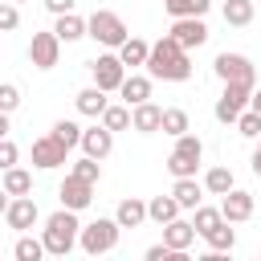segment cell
I'll return each instance as SVG.
<instances>
[{
  "mask_svg": "<svg viewBox=\"0 0 261 261\" xmlns=\"http://www.w3.org/2000/svg\"><path fill=\"white\" fill-rule=\"evenodd\" d=\"M204 241H208V249H216V253H232V245H237V232L228 228V220H220V224H216V228H212Z\"/></svg>",
  "mask_w": 261,
  "mask_h": 261,
  "instance_id": "34",
  "label": "cell"
},
{
  "mask_svg": "<svg viewBox=\"0 0 261 261\" xmlns=\"http://www.w3.org/2000/svg\"><path fill=\"white\" fill-rule=\"evenodd\" d=\"M171 196H175V204L184 212H192L196 204H204V184H196V175H179L171 184Z\"/></svg>",
  "mask_w": 261,
  "mask_h": 261,
  "instance_id": "17",
  "label": "cell"
},
{
  "mask_svg": "<svg viewBox=\"0 0 261 261\" xmlns=\"http://www.w3.org/2000/svg\"><path fill=\"white\" fill-rule=\"evenodd\" d=\"M29 61H33L37 69H53V65L61 61V41H57L53 29H49V33H33V41H29Z\"/></svg>",
  "mask_w": 261,
  "mask_h": 261,
  "instance_id": "10",
  "label": "cell"
},
{
  "mask_svg": "<svg viewBox=\"0 0 261 261\" xmlns=\"http://www.w3.org/2000/svg\"><path fill=\"white\" fill-rule=\"evenodd\" d=\"M159 130L163 135H184V130H192V122H188V110H179V106H167L163 110V118H159Z\"/></svg>",
  "mask_w": 261,
  "mask_h": 261,
  "instance_id": "29",
  "label": "cell"
},
{
  "mask_svg": "<svg viewBox=\"0 0 261 261\" xmlns=\"http://www.w3.org/2000/svg\"><path fill=\"white\" fill-rule=\"evenodd\" d=\"M220 220H224L220 208H208V204H196V208H192V228H196V237H208Z\"/></svg>",
  "mask_w": 261,
  "mask_h": 261,
  "instance_id": "28",
  "label": "cell"
},
{
  "mask_svg": "<svg viewBox=\"0 0 261 261\" xmlns=\"http://www.w3.org/2000/svg\"><path fill=\"white\" fill-rule=\"evenodd\" d=\"M77 232H82L77 212L61 204V208H57V212L45 220V228H41L45 253H49V257H65V253H73V249H77Z\"/></svg>",
  "mask_w": 261,
  "mask_h": 261,
  "instance_id": "2",
  "label": "cell"
},
{
  "mask_svg": "<svg viewBox=\"0 0 261 261\" xmlns=\"http://www.w3.org/2000/svg\"><path fill=\"white\" fill-rule=\"evenodd\" d=\"M90 73H94V86H98V90L114 94V90L122 86V77H126V65L118 61L114 49H106V53H98V57L90 61Z\"/></svg>",
  "mask_w": 261,
  "mask_h": 261,
  "instance_id": "6",
  "label": "cell"
},
{
  "mask_svg": "<svg viewBox=\"0 0 261 261\" xmlns=\"http://www.w3.org/2000/svg\"><path fill=\"white\" fill-rule=\"evenodd\" d=\"M147 73L151 77H159V82H188L192 77V57H188V49L184 45H175V37L167 33V37H159L151 49H147Z\"/></svg>",
  "mask_w": 261,
  "mask_h": 261,
  "instance_id": "1",
  "label": "cell"
},
{
  "mask_svg": "<svg viewBox=\"0 0 261 261\" xmlns=\"http://www.w3.org/2000/svg\"><path fill=\"white\" fill-rule=\"evenodd\" d=\"M86 37H94L102 49H118L130 33H126V24H122L118 12H110V8H94V12L86 16Z\"/></svg>",
  "mask_w": 261,
  "mask_h": 261,
  "instance_id": "4",
  "label": "cell"
},
{
  "mask_svg": "<svg viewBox=\"0 0 261 261\" xmlns=\"http://www.w3.org/2000/svg\"><path fill=\"white\" fill-rule=\"evenodd\" d=\"M249 94H253V86H245V82H224V94H220L216 106H212L216 122H237V114L249 106Z\"/></svg>",
  "mask_w": 261,
  "mask_h": 261,
  "instance_id": "8",
  "label": "cell"
},
{
  "mask_svg": "<svg viewBox=\"0 0 261 261\" xmlns=\"http://www.w3.org/2000/svg\"><path fill=\"white\" fill-rule=\"evenodd\" d=\"M257 147H261V135H257Z\"/></svg>",
  "mask_w": 261,
  "mask_h": 261,
  "instance_id": "46",
  "label": "cell"
},
{
  "mask_svg": "<svg viewBox=\"0 0 261 261\" xmlns=\"http://www.w3.org/2000/svg\"><path fill=\"white\" fill-rule=\"evenodd\" d=\"M73 4H77V0H45V8H49L53 16H61V12H73Z\"/></svg>",
  "mask_w": 261,
  "mask_h": 261,
  "instance_id": "40",
  "label": "cell"
},
{
  "mask_svg": "<svg viewBox=\"0 0 261 261\" xmlns=\"http://www.w3.org/2000/svg\"><path fill=\"white\" fill-rule=\"evenodd\" d=\"M12 4H24V0H12Z\"/></svg>",
  "mask_w": 261,
  "mask_h": 261,
  "instance_id": "45",
  "label": "cell"
},
{
  "mask_svg": "<svg viewBox=\"0 0 261 261\" xmlns=\"http://www.w3.org/2000/svg\"><path fill=\"white\" fill-rule=\"evenodd\" d=\"M249 110H257V114H261V90H253V94H249Z\"/></svg>",
  "mask_w": 261,
  "mask_h": 261,
  "instance_id": "42",
  "label": "cell"
},
{
  "mask_svg": "<svg viewBox=\"0 0 261 261\" xmlns=\"http://www.w3.org/2000/svg\"><path fill=\"white\" fill-rule=\"evenodd\" d=\"M249 167H253V175H261V147L253 151V159H249Z\"/></svg>",
  "mask_w": 261,
  "mask_h": 261,
  "instance_id": "41",
  "label": "cell"
},
{
  "mask_svg": "<svg viewBox=\"0 0 261 261\" xmlns=\"http://www.w3.org/2000/svg\"><path fill=\"white\" fill-rule=\"evenodd\" d=\"M16 106H20V90H16L12 82H0V110H4V114H12Z\"/></svg>",
  "mask_w": 261,
  "mask_h": 261,
  "instance_id": "38",
  "label": "cell"
},
{
  "mask_svg": "<svg viewBox=\"0 0 261 261\" xmlns=\"http://www.w3.org/2000/svg\"><path fill=\"white\" fill-rule=\"evenodd\" d=\"M82 155H90V159H106L110 151H114V130H106L102 122L98 126H90V130H82Z\"/></svg>",
  "mask_w": 261,
  "mask_h": 261,
  "instance_id": "15",
  "label": "cell"
},
{
  "mask_svg": "<svg viewBox=\"0 0 261 261\" xmlns=\"http://www.w3.org/2000/svg\"><path fill=\"white\" fill-rule=\"evenodd\" d=\"M232 126H237V130H241V135H245V139H257V135H261V114H257V110H249V106H245V110H241V114H237V122H232Z\"/></svg>",
  "mask_w": 261,
  "mask_h": 261,
  "instance_id": "36",
  "label": "cell"
},
{
  "mask_svg": "<svg viewBox=\"0 0 261 261\" xmlns=\"http://www.w3.org/2000/svg\"><path fill=\"white\" fill-rule=\"evenodd\" d=\"M98 118H102L106 130H126V126H130V106H126V102H122V106H110V102H106V110H102Z\"/></svg>",
  "mask_w": 261,
  "mask_h": 261,
  "instance_id": "33",
  "label": "cell"
},
{
  "mask_svg": "<svg viewBox=\"0 0 261 261\" xmlns=\"http://www.w3.org/2000/svg\"><path fill=\"white\" fill-rule=\"evenodd\" d=\"M118 94H122V102H126V106L147 102V98H151V73H126V77H122V86H118Z\"/></svg>",
  "mask_w": 261,
  "mask_h": 261,
  "instance_id": "19",
  "label": "cell"
},
{
  "mask_svg": "<svg viewBox=\"0 0 261 261\" xmlns=\"http://www.w3.org/2000/svg\"><path fill=\"white\" fill-rule=\"evenodd\" d=\"M69 175H77V179H86V184H98V179H102V159H90V155H82V159H73Z\"/></svg>",
  "mask_w": 261,
  "mask_h": 261,
  "instance_id": "35",
  "label": "cell"
},
{
  "mask_svg": "<svg viewBox=\"0 0 261 261\" xmlns=\"http://www.w3.org/2000/svg\"><path fill=\"white\" fill-rule=\"evenodd\" d=\"M212 73L220 77V82H245V86H253V77H257V69H253V61L245 57V53H216V61H212Z\"/></svg>",
  "mask_w": 261,
  "mask_h": 261,
  "instance_id": "7",
  "label": "cell"
},
{
  "mask_svg": "<svg viewBox=\"0 0 261 261\" xmlns=\"http://www.w3.org/2000/svg\"><path fill=\"white\" fill-rule=\"evenodd\" d=\"M196 241V228H192V220H184V216H175V220H167L163 224V245L167 249H179V253H188V245Z\"/></svg>",
  "mask_w": 261,
  "mask_h": 261,
  "instance_id": "18",
  "label": "cell"
},
{
  "mask_svg": "<svg viewBox=\"0 0 261 261\" xmlns=\"http://www.w3.org/2000/svg\"><path fill=\"white\" fill-rule=\"evenodd\" d=\"M8 200H12V196H8V192H4V188H0V212H4V208H8Z\"/></svg>",
  "mask_w": 261,
  "mask_h": 261,
  "instance_id": "44",
  "label": "cell"
},
{
  "mask_svg": "<svg viewBox=\"0 0 261 261\" xmlns=\"http://www.w3.org/2000/svg\"><path fill=\"white\" fill-rule=\"evenodd\" d=\"M12 257H16V261H41V257H45V241H41V237L20 232V241H16V249H12Z\"/></svg>",
  "mask_w": 261,
  "mask_h": 261,
  "instance_id": "32",
  "label": "cell"
},
{
  "mask_svg": "<svg viewBox=\"0 0 261 261\" xmlns=\"http://www.w3.org/2000/svg\"><path fill=\"white\" fill-rule=\"evenodd\" d=\"M114 220H118L122 228H139V224L147 220V200H139V196H126V200H118V208H114Z\"/></svg>",
  "mask_w": 261,
  "mask_h": 261,
  "instance_id": "20",
  "label": "cell"
},
{
  "mask_svg": "<svg viewBox=\"0 0 261 261\" xmlns=\"http://www.w3.org/2000/svg\"><path fill=\"white\" fill-rule=\"evenodd\" d=\"M0 188L8 192V196H29L33 192V171H24V167H4V179H0Z\"/></svg>",
  "mask_w": 261,
  "mask_h": 261,
  "instance_id": "24",
  "label": "cell"
},
{
  "mask_svg": "<svg viewBox=\"0 0 261 261\" xmlns=\"http://www.w3.org/2000/svg\"><path fill=\"white\" fill-rule=\"evenodd\" d=\"M77 114H86V118H98L102 110H106V90H98V86H86V90H77Z\"/></svg>",
  "mask_w": 261,
  "mask_h": 261,
  "instance_id": "23",
  "label": "cell"
},
{
  "mask_svg": "<svg viewBox=\"0 0 261 261\" xmlns=\"http://www.w3.org/2000/svg\"><path fill=\"white\" fill-rule=\"evenodd\" d=\"M220 16H224V24H232V29H245V24L253 20V0H224Z\"/></svg>",
  "mask_w": 261,
  "mask_h": 261,
  "instance_id": "27",
  "label": "cell"
},
{
  "mask_svg": "<svg viewBox=\"0 0 261 261\" xmlns=\"http://www.w3.org/2000/svg\"><path fill=\"white\" fill-rule=\"evenodd\" d=\"M4 135H8V114L0 110V139H4Z\"/></svg>",
  "mask_w": 261,
  "mask_h": 261,
  "instance_id": "43",
  "label": "cell"
},
{
  "mask_svg": "<svg viewBox=\"0 0 261 261\" xmlns=\"http://www.w3.org/2000/svg\"><path fill=\"white\" fill-rule=\"evenodd\" d=\"M53 33H57V41H61V45L82 41V37H86V20H82L77 12H61V16H57V24H53Z\"/></svg>",
  "mask_w": 261,
  "mask_h": 261,
  "instance_id": "22",
  "label": "cell"
},
{
  "mask_svg": "<svg viewBox=\"0 0 261 261\" xmlns=\"http://www.w3.org/2000/svg\"><path fill=\"white\" fill-rule=\"evenodd\" d=\"M171 37L184 49H200L208 41V24H204V16H175L171 20Z\"/></svg>",
  "mask_w": 261,
  "mask_h": 261,
  "instance_id": "11",
  "label": "cell"
},
{
  "mask_svg": "<svg viewBox=\"0 0 261 261\" xmlns=\"http://www.w3.org/2000/svg\"><path fill=\"white\" fill-rule=\"evenodd\" d=\"M163 8H167L171 20L175 16H204L212 8V0H163Z\"/></svg>",
  "mask_w": 261,
  "mask_h": 261,
  "instance_id": "31",
  "label": "cell"
},
{
  "mask_svg": "<svg viewBox=\"0 0 261 261\" xmlns=\"http://www.w3.org/2000/svg\"><path fill=\"white\" fill-rule=\"evenodd\" d=\"M16 159H20V151H16V143L4 135V139H0V171H4V167H12Z\"/></svg>",
  "mask_w": 261,
  "mask_h": 261,
  "instance_id": "39",
  "label": "cell"
},
{
  "mask_svg": "<svg viewBox=\"0 0 261 261\" xmlns=\"http://www.w3.org/2000/svg\"><path fill=\"white\" fill-rule=\"evenodd\" d=\"M37 220H41V208H37L33 192H29V196H12V200H8V208H4V224H8V228L29 232Z\"/></svg>",
  "mask_w": 261,
  "mask_h": 261,
  "instance_id": "9",
  "label": "cell"
},
{
  "mask_svg": "<svg viewBox=\"0 0 261 261\" xmlns=\"http://www.w3.org/2000/svg\"><path fill=\"white\" fill-rule=\"evenodd\" d=\"M49 135H53V139H57V143H61V147H65V151H73V147H77V143H82V126H77V122H73V118H57V122H53V130H49Z\"/></svg>",
  "mask_w": 261,
  "mask_h": 261,
  "instance_id": "30",
  "label": "cell"
},
{
  "mask_svg": "<svg viewBox=\"0 0 261 261\" xmlns=\"http://www.w3.org/2000/svg\"><path fill=\"white\" fill-rule=\"evenodd\" d=\"M200 159H204V143L192 135V130H184V135H175V147H171V155H167V171L179 179V175H196L200 171Z\"/></svg>",
  "mask_w": 261,
  "mask_h": 261,
  "instance_id": "5",
  "label": "cell"
},
{
  "mask_svg": "<svg viewBox=\"0 0 261 261\" xmlns=\"http://www.w3.org/2000/svg\"><path fill=\"white\" fill-rule=\"evenodd\" d=\"M65 147L53 139V135H41V139H33V167H41V171H53V167H61L65 163Z\"/></svg>",
  "mask_w": 261,
  "mask_h": 261,
  "instance_id": "13",
  "label": "cell"
},
{
  "mask_svg": "<svg viewBox=\"0 0 261 261\" xmlns=\"http://www.w3.org/2000/svg\"><path fill=\"white\" fill-rule=\"evenodd\" d=\"M220 216H224L228 224L249 220V216H253V192H245V188H228V192L220 196Z\"/></svg>",
  "mask_w": 261,
  "mask_h": 261,
  "instance_id": "12",
  "label": "cell"
},
{
  "mask_svg": "<svg viewBox=\"0 0 261 261\" xmlns=\"http://www.w3.org/2000/svg\"><path fill=\"white\" fill-rule=\"evenodd\" d=\"M179 212H184V208L175 204V196H171V192H167V196H151V200H147V220H155L159 228H163L167 220H175Z\"/></svg>",
  "mask_w": 261,
  "mask_h": 261,
  "instance_id": "21",
  "label": "cell"
},
{
  "mask_svg": "<svg viewBox=\"0 0 261 261\" xmlns=\"http://www.w3.org/2000/svg\"><path fill=\"white\" fill-rule=\"evenodd\" d=\"M20 24V8L12 0H0V33H12Z\"/></svg>",
  "mask_w": 261,
  "mask_h": 261,
  "instance_id": "37",
  "label": "cell"
},
{
  "mask_svg": "<svg viewBox=\"0 0 261 261\" xmlns=\"http://www.w3.org/2000/svg\"><path fill=\"white\" fill-rule=\"evenodd\" d=\"M57 196H61V204H65V208L82 212V208H90V204H94V184H86V179H77V175H65V179H61V188H57Z\"/></svg>",
  "mask_w": 261,
  "mask_h": 261,
  "instance_id": "14",
  "label": "cell"
},
{
  "mask_svg": "<svg viewBox=\"0 0 261 261\" xmlns=\"http://www.w3.org/2000/svg\"><path fill=\"white\" fill-rule=\"evenodd\" d=\"M159 118H163V106H155L151 98L139 102V106H130V126H135L139 135H155V130H159Z\"/></svg>",
  "mask_w": 261,
  "mask_h": 261,
  "instance_id": "16",
  "label": "cell"
},
{
  "mask_svg": "<svg viewBox=\"0 0 261 261\" xmlns=\"http://www.w3.org/2000/svg\"><path fill=\"white\" fill-rule=\"evenodd\" d=\"M147 49H151L147 41H139V37H126V41H122L114 53H118V61H122L126 69H135V65H143V61H147Z\"/></svg>",
  "mask_w": 261,
  "mask_h": 261,
  "instance_id": "25",
  "label": "cell"
},
{
  "mask_svg": "<svg viewBox=\"0 0 261 261\" xmlns=\"http://www.w3.org/2000/svg\"><path fill=\"white\" fill-rule=\"evenodd\" d=\"M228 188H237L232 167H208V171H204V192H208V196H224Z\"/></svg>",
  "mask_w": 261,
  "mask_h": 261,
  "instance_id": "26",
  "label": "cell"
},
{
  "mask_svg": "<svg viewBox=\"0 0 261 261\" xmlns=\"http://www.w3.org/2000/svg\"><path fill=\"white\" fill-rule=\"evenodd\" d=\"M118 237H122V224H118L114 216H98V220L82 224L77 245H82V253L102 257V253H114V249H118Z\"/></svg>",
  "mask_w": 261,
  "mask_h": 261,
  "instance_id": "3",
  "label": "cell"
}]
</instances>
